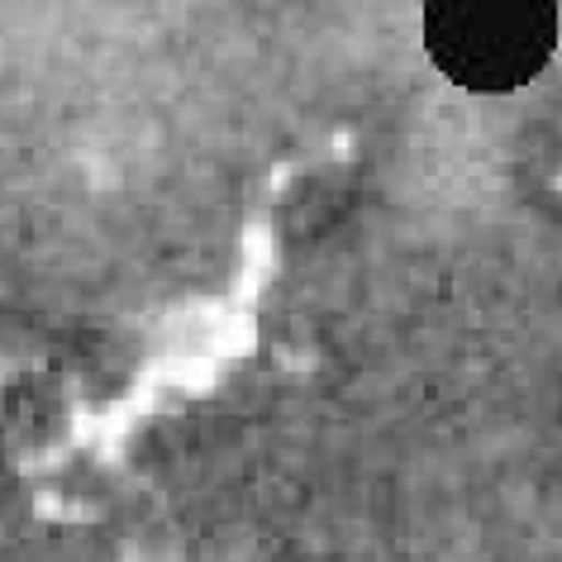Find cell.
<instances>
[{
  "label": "cell",
  "mask_w": 562,
  "mask_h": 562,
  "mask_svg": "<svg viewBox=\"0 0 562 562\" xmlns=\"http://www.w3.org/2000/svg\"><path fill=\"white\" fill-rule=\"evenodd\" d=\"M425 48L434 67L462 91H519L553 63L558 5L553 0H429Z\"/></svg>",
  "instance_id": "obj_1"
}]
</instances>
